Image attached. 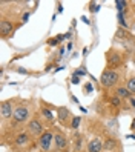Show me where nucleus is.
I'll return each mask as SVG.
<instances>
[{
  "mask_svg": "<svg viewBox=\"0 0 135 152\" xmlns=\"http://www.w3.org/2000/svg\"><path fill=\"white\" fill-rule=\"evenodd\" d=\"M106 61H107V69H117L123 63V56L120 51L117 49H109L106 52Z\"/></svg>",
  "mask_w": 135,
  "mask_h": 152,
  "instance_id": "nucleus-2",
  "label": "nucleus"
},
{
  "mask_svg": "<svg viewBox=\"0 0 135 152\" xmlns=\"http://www.w3.org/2000/svg\"><path fill=\"white\" fill-rule=\"evenodd\" d=\"M103 151V140L101 138H94L89 141L88 152H101Z\"/></svg>",
  "mask_w": 135,
  "mask_h": 152,
  "instance_id": "nucleus-8",
  "label": "nucleus"
},
{
  "mask_svg": "<svg viewBox=\"0 0 135 152\" xmlns=\"http://www.w3.org/2000/svg\"><path fill=\"white\" fill-rule=\"evenodd\" d=\"M80 120H82L80 117H74V118H72V123H71V126H72V129H77V128H78Z\"/></svg>",
  "mask_w": 135,
  "mask_h": 152,
  "instance_id": "nucleus-20",
  "label": "nucleus"
},
{
  "mask_svg": "<svg viewBox=\"0 0 135 152\" xmlns=\"http://www.w3.org/2000/svg\"><path fill=\"white\" fill-rule=\"evenodd\" d=\"M126 88L131 94H135V77H129L128 82H126Z\"/></svg>",
  "mask_w": 135,
  "mask_h": 152,
  "instance_id": "nucleus-14",
  "label": "nucleus"
},
{
  "mask_svg": "<svg viewBox=\"0 0 135 152\" xmlns=\"http://www.w3.org/2000/svg\"><path fill=\"white\" fill-rule=\"evenodd\" d=\"M42 114H43V117L46 118L48 121H52V120H54V117H52V112H51L49 109H46V108L42 109Z\"/></svg>",
  "mask_w": 135,
  "mask_h": 152,
  "instance_id": "nucleus-17",
  "label": "nucleus"
},
{
  "mask_svg": "<svg viewBox=\"0 0 135 152\" xmlns=\"http://www.w3.org/2000/svg\"><path fill=\"white\" fill-rule=\"evenodd\" d=\"M109 152H117V151H109Z\"/></svg>",
  "mask_w": 135,
  "mask_h": 152,
  "instance_id": "nucleus-27",
  "label": "nucleus"
},
{
  "mask_svg": "<svg viewBox=\"0 0 135 152\" xmlns=\"http://www.w3.org/2000/svg\"><path fill=\"white\" fill-rule=\"evenodd\" d=\"M117 148V141L114 138H107L106 141H103V149L106 152H109V151H115Z\"/></svg>",
  "mask_w": 135,
  "mask_h": 152,
  "instance_id": "nucleus-12",
  "label": "nucleus"
},
{
  "mask_svg": "<svg viewBox=\"0 0 135 152\" xmlns=\"http://www.w3.org/2000/svg\"><path fill=\"white\" fill-rule=\"evenodd\" d=\"M129 104H131V108H132V109H135V98H134V97L129 98Z\"/></svg>",
  "mask_w": 135,
  "mask_h": 152,
  "instance_id": "nucleus-23",
  "label": "nucleus"
},
{
  "mask_svg": "<svg viewBox=\"0 0 135 152\" xmlns=\"http://www.w3.org/2000/svg\"><path fill=\"white\" fill-rule=\"evenodd\" d=\"M69 117H71V112H69L68 108H58V120L66 121Z\"/></svg>",
  "mask_w": 135,
  "mask_h": 152,
  "instance_id": "nucleus-13",
  "label": "nucleus"
},
{
  "mask_svg": "<svg viewBox=\"0 0 135 152\" xmlns=\"http://www.w3.org/2000/svg\"><path fill=\"white\" fill-rule=\"evenodd\" d=\"M118 25L123 26V29L126 28V26H128V23H126V17H124L123 12H118Z\"/></svg>",
  "mask_w": 135,
  "mask_h": 152,
  "instance_id": "nucleus-18",
  "label": "nucleus"
},
{
  "mask_svg": "<svg viewBox=\"0 0 135 152\" xmlns=\"http://www.w3.org/2000/svg\"><path fill=\"white\" fill-rule=\"evenodd\" d=\"M15 146L17 148H26L29 145V141H31V137H29V132H22L19 134V135L15 137Z\"/></svg>",
  "mask_w": 135,
  "mask_h": 152,
  "instance_id": "nucleus-7",
  "label": "nucleus"
},
{
  "mask_svg": "<svg viewBox=\"0 0 135 152\" xmlns=\"http://www.w3.org/2000/svg\"><path fill=\"white\" fill-rule=\"evenodd\" d=\"M131 92L128 91V88L126 86H118L115 89V97H118L120 100H123V98H131Z\"/></svg>",
  "mask_w": 135,
  "mask_h": 152,
  "instance_id": "nucleus-11",
  "label": "nucleus"
},
{
  "mask_svg": "<svg viewBox=\"0 0 135 152\" xmlns=\"http://www.w3.org/2000/svg\"><path fill=\"white\" fill-rule=\"evenodd\" d=\"M78 82H80V80H78V77H77V75H74V77H72V83H74V85H77Z\"/></svg>",
  "mask_w": 135,
  "mask_h": 152,
  "instance_id": "nucleus-25",
  "label": "nucleus"
},
{
  "mask_svg": "<svg viewBox=\"0 0 135 152\" xmlns=\"http://www.w3.org/2000/svg\"><path fill=\"white\" fill-rule=\"evenodd\" d=\"M63 40V35H57L55 39H51V40H48V45L49 46H55V45L58 43V42H61Z\"/></svg>",
  "mask_w": 135,
  "mask_h": 152,
  "instance_id": "nucleus-19",
  "label": "nucleus"
},
{
  "mask_svg": "<svg viewBox=\"0 0 135 152\" xmlns=\"http://www.w3.org/2000/svg\"><path fill=\"white\" fill-rule=\"evenodd\" d=\"M111 103H112V106H118V104L121 103V100H120L118 97H114L112 100H111Z\"/></svg>",
  "mask_w": 135,
  "mask_h": 152,
  "instance_id": "nucleus-21",
  "label": "nucleus"
},
{
  "mask_svg": "<svg viewBox=\"0 0 135 152\" xmlns=\"http://www.w3.org/2000/svg\"><path fill=\"white\" fill-rule=\"evenodd\" d=\"M54 145L58 151H65L68 148V140L65 138V135H61V134H55L54 135Z\"/></svg>",
  "mask_w": 135,
  "mask_h": 152,
  "instance_id": "nucleus-9",
  "label": "nucleus"
},
{
  "mask_svg": "<svg viewBox=\"0 0 135 152\" xmlns=\"http://www.w3.org/2000/svg\"><path fill=\"white\" fill-rule=\"evenodd\" d=\"M115 5H117V10H118L120 12H123L126 10V5H128V2H124V0H115Z\"/></svg>",
  "mask_w": 135,
  "mask_h": 152,
  "instance_id": "nucleus-16",
  "label": "nucleus"
},
{
  "mask_svg": "<svg viewBox=\"0 0 135 152\" xmlns=\"http://www.w3.org/2000/svg\"><path fill=\"white\" fill-rule=\"evenodd\" d=\"M29 118V108L28 106H17L15 111H14V115H12V120L15 123H25V121H28Z\"/></svg>",
  "mask_w": 135,
  "mask_h": 152,
  "instance_id": "nucleus-4",
  "label": "nucleus"
},
{
  "mask_svg": "<svg viewBox=\"0 0 135 152\" xmlns=\"http://www.w3.org/2000/svg\"><path fill=\"white\" fill-rule=\"evenodd\" d=\"M14 25L9 20H2L0 22V31H2V37H8L9 34H12Z\"/></svg>",
  "mask_w": 135,
  "mask_h": 152,
  "instance_id": "nucleus-10",
  "label": "nucleus"
},
{
  "mask_svg": "<svg viewBox=\"0 0 135 152\" xmlns=\"http://www.w3.org/2000/svg\"><path fill=\"white\" fill-rule=\"evenodd\" d=\"M52 145H54V134L51 131L43 132L42 135L39 137V146L42 148L43 152H49Z\"/></svg>",
  "mask_w": 135,
  "mask_h": 152,
  "instance_id": "nucleus-3",
  "label": "nucleus"
},
{
  "mask_svg": "<svg viewBox=\"0 0 135 152\" xmlns=\"http://www.w3.org/2000/svg\"><path fill=\"white\" fill-rule=\"evenodd\" d=\"M91 11H92V12H97V11H98V5L91 3Z\"/></svg>",
  "mask_w": 135,
  "mask_h": 152,
  "instance_id": "nucleus-24",
  "label": "nucleus"
},
{
  "mask_svg": "<svg viewBox=\"0 0 135 152\" xmlns=\"http://www.w3.org/2000/svg\"><path fill=\"white\" fill-rule=\"evenodd\" d=\"M120 80V74L114 69H104L101 72V77H100V83L103 88L109 89V88H114Z\"/></svg>",
  "mask_w": 135,
  "mask_h": 152,
  "instance_id": "nucleus-1",
  "label": "nucleus"
},
{
  "mask_svg": "<svg viewBox=\"0 0 135 152\" xmlns=\"http://www.w3.org/2000/svg\"><path fill=\"white\" fill-rule=\"evenodd\" d=\"M82 146H83V138L77 135L75 141H74V148H75V152H82Z\"/></svg>",
  "mask_w": 135,
  "mask_h": 152,
  "instance_id": "nucleus-15",
  "label": "nucleus"
},
{
  "mask_svg": "<svg viewBox=\"0 0 135 152\" xmlns=\"http://www.w3.org/2000/svg\"><path fill=\"white\" fill-rule=\"evenodd\" d=\"M14 106H12V102L11 100H8V102H3L2 106H0V114H2V118L3 120H8V118H11L12 115H14Z\"/></svg>",
  "mask_w": 135,
  "mask_h": 152,
  "instance_id": "nucleus-6",
  "label": "nucleus"
},
{
  "mask_svg": "<svg viewBox=\"0 0 135 152\" xmlns=\"http://www.w3.org/2000/svg\"><path fill=\"white\" fill-rule=\"evenodd\" d=\"M132 128H135V120L132 121Z\"/></svg>",
  "mask_w": 135,
  "mask_h": 152,
  "instance_id": "nucleus-26",
  "label": "nucleus"
},
{
  "mask_svg": "<svg viewBox=\"0 0 135 152\" xmlns=\"http://www.w3.org/2000/svg\"><path fill=\"white\" fill-rule=\"evenodd\" d=\"M28 132L31 134V135H34V137H40L42 134L45 132L43 131V124L37 118L29 120V123H28Z\"/></svg>",
  "mask_w": 135,
  "mask_h": 152,
  "instance_id": "nucleus-5",
  "label": "nucleus"
},
{
  "mask_svg": "<svg viewBox=\"0 0 135 152\" xmlns=\"http://www.w3.org/2000/svg\"><path fill=\"white\" fill-rule=\"evenodd\" d=\"M74 75H77V77L78 75H86V71L85 69H77L75 72H74Z\"/></svg>",
  "mask_w": 135,
  "mask_h": 152,
  "instance_id": "nucleus-22",
  "label": "nucleus"
}]
</instances>
